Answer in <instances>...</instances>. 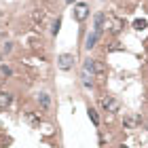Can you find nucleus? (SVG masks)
Returning a JSON list of instances; mask_svg holds the SVG:
<instances>
[{
	"label": "nucleus",
	"instance_id": "1",
	"mask_svg": "<svg viewBox=\"0 0 148 148\" xmlns=\"http://www.w3.org/2000/svg\"><path fill=\"white\" fill-rule=\"evenodd\" d=\"M72 66H74V55H70V53H62L57 57V68L59 70L68 72V70H72Z\"/></svg>",
	"mask_w": 148,
	"mask_h": 148
},
{
	"label": "nucleus",
	"instance_id": "2",
	"mask_svg": "<svg viewBox=\"0 0 148 148\" xmlns=\"http://www.w3.org/2000/svg\"><path fill=\"white\" fill-rule=\"evenodd\" d=\"M99 104H102V108L106 112H119V102L112 95H104L102 99H99Z\"/></svg>",
	"mask_w": 148,
	"mask_h": 148
},
{
	"label": "nucleus",
	"instance_id": "3",
	"mask_svg": "<svg viewBox=\"0 0 148 148\" xmlns=\"http://www.w3.org/2000/svg\"><path fill=\"white\" fill-rule=\"evenodd\" d=\"M87 17H89V6H87L85 2L74 6V19H76V21H85Z\"/></svg>",
	"mask_w": 148,
	"mask_h": 148
},
{
	"label": "nucleus",
	"instance_id": "4",
	"mask_svg": "<svg viewBox=\"0 0 148 148\" xmlns=\"http://www.w3.org/2000/svg\"><path fill=\"white\" fill-rule=\"evenodd\" d=\"M32 19H34V23H36V30H40V25L47 23V11L45 9H34Z\"/></svg>",
	"mask_w": 148,
	"mask_h": 148
},
{
	"label": "nucleus",
	"instance_id": "5",
	"mask_svg": "<svg viewBox=\"0 0 148 148\" xmlns=\"http://www.w3.org/2000/svg\"><path fill=\"white\" fill-rule=\"evenodd\" d=\"M108 28H110L112 32H121V30L125 28V19H119V17L108 19Z\"/></svg>",
	"mask_w": 148,
	"mask_h": 148
},
{
	"label": "nucleus",
	"instance_id": "6",
	"mask_svg": "<svg viewBox=\"0 0 148 148\" xmlns=\"http://www.w3.org/2000/svg\"><path fill=\"white\" fill-rule=\"evenodd\" d=\"M13 102V97H11V93H6V91H0V110H4V108H9Z\"/></svg>",
	"mask_w": 148,
	"mask_h": 148
},
{
	"label": "nucleus",
	"instance_id": "7",
	"mask_svg": "<svg viewBox=\"0 0 148 148\" xmlns=\"http://www.w3.org/2000/svg\"><path fill=\"white\" fill-rule=\"evenodd\" d=\"M97 38H99V32H93V34H89V36H87V40H85V47H87V49H93V47H95V42H97Z\"/></svg>",
	"mask_w": 148,
	"mask_h": 148
},
{
	"label": "nucleus",
	"instance_id": "8",
	"mask_svg": "<svg viewBox=\"0 0 148 148\" xmlns=\"http://www.w3.org/2000/svg\"><path fill=\"white\" fill-rule=\"evenodd\" d=\"M38 104L42 106V110H49V106H51L49 95H47V93H40V95H38Z\"/></svg>",
	"mask_w": 148,
	"mask_h": 148
},
{
	"label": "nucleus",
	"instance_id": "9",
	"mask_svg": "<svg viewBox=\"0 0 148 148\" xmlns=\"http://www.w3.org/2000/svg\"><path fill=\"white\" fill-rule=\"evenodd\" d=\"M93 74H95L97 78H104V76H106V68H104V64H102V62H97V59H95V72H93Z\"/></svg>",
	"mask_w": 148,
	"mask_h": 148
},
{
	"label": "nucleus",
	"instance_id": "10",
	"mask_svg": "<svg viewBox=\"0 0 148 148\" xmlns=\"http://www.w3.org/2000/svg\"><path fill=\"white\" fill-rule=\"evenodd\" d=\"M83 68H85L87 74H91V76H93V72H95V59H85V66H83Z\"/></svg>",
	"mask_w": 148,
	"mask_h": 148
},
{
	"label": "nucleus",
	"instance_id": "11",
	"mask_svg": "<svg viewBox=\"0 0 148 148\" xmlns=\"http://www.w3.org/2000/svg\"><path fill=\"white\" fill-rule=\"evenodd\" d=\"M146 21L144 19H136V21H133V30H138V32H142V30H146Z\"/></svg>",
	"mask_w": 148,
	"mask_h": 148
},
{
	"label": "nucleus",
	"instance_id": "12",
	"mask_svg": "<svg viewBox=\"0 0 148 148\" xmlns=\"http://www.w3.org/2000/svg\"><path fill=\"white\" fill-rule=\"evenodd\" d=\"M87 112H89V119L93 121V125H99V116H97V112H95V110H93V108H89V110H87Z\"/></svg>",
	"mask_w": 148,
	"mask_h": 148
},
{
	"label": "nucleus",
	"instance_id": "13",
	"mask_svg": "<svg viewBox=\"0 0 148 148\" xmlns=\"http://www.w3.org/2000/svg\"><path fill=\"white\" fill-rule=\"evenodd\" d=\"M0 74H2V76H11L13 70L9 68V66H4V64H2V66H0Z\"/></svg>",
	"mask_w": 148,
	"mask_h": 148
},
{
	"label": "nucleus",
	"instance_id": "14",
	"mask_svg": "<svg viewBox=\"0 0 148 148\" xmlns=\"http://www.w3.org/2000/svg\"><path fill=\"white\" fill-rule=\"evenodd\" d=\"M25 119H28V121H30V123H34V125L38 123V116H36V114H34V112H25Z\"/></svg>",
	"mask_w": 148,
	"mask_h": 148
},
{
	"label": "nucleus",
	"instance_id": "15",
	"mask_svg": "<svg viewBox=\"0 0 148 148\" xmlns=\"http://www.w3.org/2000/svg\"><path fill=\"white\" fill-rule=\"evenodd\" d=\"M59 28H62V19L57 17V21L53 23V34H57V32H59Z\"/></svg>",
	"mask_w": 148,
	"mask_h": 148
},
{
	"label": "nucleus",
	"instance_id": "16",
	"mask_svg": "<svg viewBox=\"0 0 148 148\" xmlns=\"http://www.w3.org/2000/svg\"><path fill=\"white\" fill-rule=\"evenodd\" d=\"M83 83H85V87H91V85H93V83H91V78H89V74H87V72L83 74Z\"/></svg>",
	"mask_w": 148,
	"mask_h": 148
},
{
	"label": "nucleus",
	"instance_id": "17",
	"mask_svg": "<svg viewBox=\"0 0 148 148\" xmlns=\"http://www.w3.org/2000/svg\"><path fill=\"white\" fill-rule=\"evenodd\" d=\"M110 51H123V47H121L119 42H114V45L110 47Z\"/></svg>",
	"mask_w": 148,
	"mask_h": 148
},
{
	"label": "nucleus",
	"instance_id": "18",
	"mask_svg": "<svg viewBox=\"0 0 148 148\" xmlns=\"http://www.w3.org/2000/svg\"><path fill=\"white\" fill-rule=\"evenodd\" d=\"M11 49H13V45H11V42H6V45H4V53H9Z\"/></svg>",
	"mask_w": 148,
	"mask_h": 148
},
{
	"label": "nucleus",
	"instance_id": "19",
	"mask_svg": "<svg viewBox=\"0 0 148 148\" xmlns=\"http://www.w3.org/2000/svg\"><path fill=\"white\" fill-rule=\"evenodd\" d=\"M119 148H129V146H125V144H121V146H119Z\"/></svg>",
	"mask_w": 148,
	"mask_h": 148
},
{
	"label": "nucleus",
	"instance_id": "20",
	"mask_svg": "<svg viewBox=\"0 0 148 148\" xmlns=\"http://www.w3.org/2000/svg\"><path fill=\"white\" fill-rule=\"evenodd\" d=\"M66 2H68V4H72V2H74V0H66Z\"/></svg>",
	"mask_w": 148,
	"mask_h": 148
},
{
	"label": "nucleus",
	"instance_id": "21",
	"mask_svg": "<svg viewBox=\"0 0 148 148\" xmlns=\"http://www.w3.org/2000/svg\"><path fill=\"white\" fill-rule=\"evenodd\" d=\"M0 129H2V125H0Z\"/></svg>",
	"mask_w": 148,
	"mask_h": 148
}]
</instances>
